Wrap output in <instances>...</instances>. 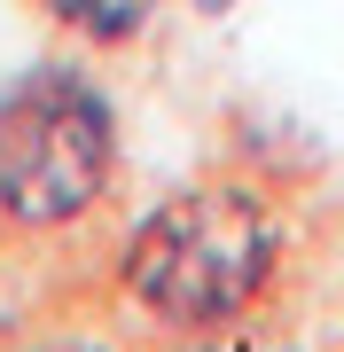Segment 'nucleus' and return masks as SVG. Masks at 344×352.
Listing matches in <instances>:
<instances>
[{"instance_id":"obj_1","label":"nucleus","mask_w":344,"mask_h":352,"mask_svg":"<svg viewBox=\"0 0 344 352\" xmlns=\"http://www.w3.org/2000/svg\"><path fill=\"white\" fill-rule=\"evenodd\" d=\"M297 258V227L274 180L258 173H196L165 188L110 243V289L149 337L266 321Z\"/></svg>"},{"instance_id":"obj_2","label":"nucleus","mask_w":344,"mask_h":352,"mask_svg":"<svg viewBox=\"0 0 344 352\" xmlns=\"http://www.w3.org/2000/svg\"><path fill=\"white\" fill-rule=\"evenodd\" d=\"M126 141L117 102L78 63H32L0 78V243L71 251L117 219Z\"/></svg>"},{"instance_id":"obj_3","label":"nucleus","mask_w":344,"mask_h":352,"mask_svg":"<svg viewBox=\"0 0 344 352\" xmlns=\"http://www.w3.org/2000/svg\"><path fill=\"white\" fill-rule=\"evenodd\" d=\"M39 16H47L63 39H78V47L94 55H126L149 39V24L165 16V0H32Z\"/></svg>"},{"instance_id":"obj_4","label":"nucleus","mask_w":344,"mask_h":352,"mask_svg":"<svg viewBox=\"0 0 344 352\" xmlns=\"http://www.w3.org/2000/svg\"><path fill=\"white\" fill-rule=\"evenodd\" d=\"M149 352H306V344L266 321H235V329H204V337H157Z\"/></svg>"},{"instance_id":"obj_5","label":"nucleus","mask_w":344,"mask_h":352,"mask_svg":"<svg viewBox=\"0 0 344 352\" xmlns=\"http://www.w3.org/2000/svg\"><path fill=\"white\" fill-rule=\"evenodd\" d=\"M0 352H133V344L102 337V329H78V321H47V329H24V337H8Z\"/></svg>"},{"instance_id":"obj_6","label":"nucleus","mask_w":344,"mask_h":352,"mask_svg":"<svg viewBox=\"0 0 344 352\" xmlns=\"http://www.w3.org/2000/svg\"><path fill=\"white\" fill-rule=\"evenodd\" d=\"M188 8H196V16H227L235 0H188Z\"/></svg>"}]
</instances>
